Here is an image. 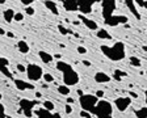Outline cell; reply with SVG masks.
I'll use <instances>...</instances> for the list:
<instances>
[{"label":"cell","instance_id":"obj_1","mask_svg":"<svg viewBox=\"0 0 147 118\" xmlns=\"http://www.w3.org/2000/svg\"><path fill=\"white\" fill-rule=\"evenodd\" d=\"M101 51L105 54V57L109 58L110 61H122L126 55L125 45L122 42H116L113 46L101 45Z\"/></svg>","mask_w":147,"mask_h":118},{"label":"cell","instance_id":"obj_2","mask_svg":"<svg viewBox=\"0 0 147 118\" xmlns=\"http://www.w3.org/2000/svg\"><path fill=\"white\" fill-rule=\"evenodd\" d=\"M91 114H95L97 118H112L113 106L108 100H98L95 108L92 109Z\"/></svg>","mask_w":147,"mask_h":118},{"label":"cell","instance_id":"obj_3","mask_svg":"<svg viewBox=\"0 0 147 118\" xmlns=\"http://www.w3.org/2000/svg\"><path fill=\"white\" fill-rule=\"evenodd\" d=\"M98 98L95 96V94H83V96L79 97V102L80 106H82L83 110L86 112H92V109L95 108V105L97 104Z\"/></svg>","mask_w":147,"mask_h":118},{"label":"cell","instance_id":"obj_4","mask_svg":"<svg viewBox=\"0 0 147 118\" xmlns=\"http://www.w3.org/2000/svg\"><path fill=\"white\" fill-rule=\"evenodd\" d=\"M26 75H28V79H29L30 82H38V80L43 76L42 67L36 64V63L28 64L26 66Z\"/></svg>","mask_w":147,"mask_h":118},{"label":"cell","instance_id":"obj_5","mask_svg":"<svg viewBox=\"0 0 147 118\" xmlns=\"http://www.w3.org/2000/svg\"><path fill=\"white\" fill-rule=\"evenodd\" d=\"M80 78H79V73L76 71L71 68L68 71H64L63 72V84L67 85V87H71V85H76L79 83Z\"/></svg>","mask_w":147,"mask_h":118},{"label":"cell","instance_id":"obj_6","mask_svg":"<svg viewBox=\"0 0 147 118\" xmlns=\"http://www.w3.org/2000/svg\"><path fill=\"white\" fill-rule=\"evenodd\" d=\"M101 5H102V17L104 20L112 17L116 11V0H101Z\"/></svg>","mask_w":147,"mask_h":118},{"label":"cell","instance_id":"obj_7","mask_svg":"<svg viewBox=\"0 0 147 118\" xmlns=\"http://www.w3.org/2000/svg\"><path fill=\"white\" fill-rule=\"evenodd\" d=\"M36 105H37L36 101L28 100V98H22V100L20 101V108H21V110L24 112V115L28 118H30L32 115H33V109Z\"/></svg>","mask_w":147,"mask_h":118},{"label":"cell","instance_id":"obj_8","mask_svg":"<svg viewBox=\"0 0 147 118\" xmlns=\"http://www.w3.org/2000/svg\"><path fill=\"white\" fill-rule=\"evenodd\" d=\"M101 0H78V4H79V11L84 15L87 13H91L92 12V7L95 3H98Z\"/></svg>","mask_w":147,"mask_h":118},{"label":"cell","instance_id":"obj_9","mask_svg":"<svg viewBox=\"0 0 147 118\" xmlns=\"http://www.w3.org/2000/svg\"><path fill=\"white\" fill-rule=\"evenodd\" d=\"M114 105H116L117 110H119V112H125V110H127V108L130 105H131V97H117L116 101H114Z\"/></svg>","mask_w":147,"mask_h":118},{"label":"cell","instance_id":"obj_10","mask_svg":"<svg viewBox=\"0 0 147 118\" xmlns=\"http://www.w3.org/2000/svg\"><path fill=\"white\" fill-rule=\"evenodd\" d=\"M105 24L109 25V26H117V25H121V24H126L129 21L126 16H121V15H117V16H112V17L107 18L104 20Z\"/></svg>","mask_w":147,"mask_h":118},{"label":"cell","instance_id":"obj_11","mask_svg":"<svg viewBox=\"0 0 147 118\" xmlns=\"http://www.w3.org/2000/svg\"><path fill=\"white\" fill-rule=\"evenodd\" d=\"M78 18H79V21H82L83 24L88 28L89 30H98V25L96 24V21H93V20H91V18H87L86 16L82 15V13L78 16Z\"/></svg>","mask_w":147,"mask_h":118},{"label":"cell","instance_id":"obj_12","mask_svg":"<svg viewBox=\"0 0 147 118\" xmlns=\"http://www.w3.org/2000/svg\"><path fill=\"white\" fill-rule=\"evenodd\" d=\"M36 114H37V117H38V118H62L59 113L49 112V110L43 109V108H41V109L37 110Z\"/></svg>","mask_w":147,"mask_h":118},{"label":"cell","instance_id":"obj_13","mask_svg":"<svg viewBox=\"0 0 147 118\" xmlns=\"http://www.w3.org/2000/svg\"><path fill=\"white\" fill-rule=\"evenodd\" d=\"M63 8L67 12H76V11H79L78 0H63Z\"/></svg>","mask_w":147,"mask_h":118},{"label":"cell","instance_id":"obj_14","mask_svg":"<svg viewBox=\"0 0 147 118\" xmlns=\"http://www.w3.org/2000/svg\"><path fill=\"white\" fill-rule=\"evenodd\" d=\"M15 85L20 91H26V89H34V85L30 83H26L21 79H15Z\"/></svg>","mask_w":147,"mask_h":118},{"label":"cell","instance_id":"obj_15","mask_svg":"<svg viewBox=\"0 0 147 118\" xmlns=\"http://www.w3.org/2000/svg\"><path fill=\"white\" fill-rule=\"evenodd\" d=\"M8 64H9V62L7 58L0 57V72L4 73L7 78H12V73L8 71Z\"/></svg>","mask_w":147,"mask_h":118},{"label":"cell","instance_id":"obj_16","mask_svg":"<svg viewBox=\"0 0 147 118\" xmlns=\"http://www.w3.org/2000/svg\"><path fill=\"white\" fill-rule=\"evenodd\" d=\"M123 1H125L126 7L129 8V11L133 13V16H134V17H137V20H141V15H139V12H138L134 0H123Z\"/></svg>","mask_w":147,"mask_h":118},{"label":"cell","instance_id":"obj_17","mask_svg":"<svg viewBox=\"0 0 147 118\" xmlns=\"http://www.w3.org/2000/svg\"><path fill=\"white\" fill-rule=\"evenodd\" d=\"M95 82L98 84H102V83H109L110 82V76L107 72H102V71H98L95 73Z\"/></svg>","mask_w":147,"mask_h":118},{"label":"cell","instance_id":"obj_18","mask_svg":"<svg viewBox=\"0 0 147 118\" xmlns=\"http://www.w3.org/2000/svg\"><path fill=\"white\" fill-rule=\"evenodd\" d=\"M43 4H45V7L49 9L53 15H55V16L59 15V9H58V5H57V3H55V1H53V0H45V1H43Z\"/></svg>","mask_w":147,"mask_h":118},{"label":"cell","instance_id":"obj_19","mask_svg":"<svg viewBox=\"0 0 147 118\" xmlns=\"http://www.w3.org/2000/svg\"><path fill=\"white\" fill-rule=\"evenodd\" d=\"M15 11H13V9H5V11H4V13H3V17H4V20H5L7 22H9V24H11V22L13 21V18H15Z\"/></svg>","mask_w":147,"mask_h":118},{"label":"cell","instance_id":"obj_20","mask_svg":"<svg viewBox=\"0 0 147 118\" xmlns=\"http://www.w3.org/2000/svg\"><path fill=\"white\" fill-rule=\"evenodd\" d=\"M38 55H40V59L43 63H50V62H53V58H54L51 54H49V53H46V51H42V50L38 53Z\"/></svg>","mask_w":147,"mask_h":118},{"label":"cell","instance_id":"obj_21","mask_svg":"<svg viewBox=\"0 0 147 118\" xmlns=\"http://www.w3.org/2000/svg\"><path fill=\"white\" fill-rule=\"evenodd\" d=\"M55 66H57V68H58L59 71H62V72L68 71V70H71V68H72V66H71V64H68L67 62H63V61H58Z\"/></svg>","mask_w":147,"mask_h":118},{"label":"cell","instance_id":"obj_22","mask_svg":"<svg viewBox=\"0 0 147 118\" xmlns=\"http://www.w3.org/2000/svg\"><path fill=\"white\" fill-rule=\"evenodd\" d=\"M96 36H97V38H100V39H108V41L112 39V36H110L109 32L105 30V29H98Z\"/></svg>","mask_w":147,"mask_h":118},{"label":"cell","instance_id":"obj_23","mask_svg":"<svg viewBox=\"0 0 147 118\" xmlns=\"http://www.w3.org/2000/svg\"><path fill=\"white\" fill-rule=\"evenodd\" d=\"M17 47H18V50H20L22 54H28V53H29V50H30V46L28 45L25 41H18V42H17Z\"/></svg>","mask_w":147,"mask_h":118},{"label":"cell","instance_id":"obj_24","mask_svg":"<svg viewBox=\"0 0 147 118\" xmlns=\"http://www.w3.org/2000/svg\"><path fill=\"white\" fill-rule=\"evenodd\" d=\"M135 115H137V118H147V106L135 110Z\"/></svg>","mask_w":147,"mask_h":118},{"label":"cell","instance_id":"obj_25","mask_svg":"<svg viewBox=\"0 0 147 118\" xmlns=\"http://www.w3.org/2000/svg\"><path fill=\"white\" fill-rule=\"evenodd\" d=\"M42 106H43V109H46V110H49V112H53V110H54V108H55L54 102H53V101H49V100H46V101H43Z\"/></svg>","mask_w":147,"mask_h":118},{"label":"cell","instance_id":"obj_26","mask_svg":"<svg viewBox=\"0 0 147 118\" xmlns=\"http://www.w3.org/2000/svg\"><path fill=\"white\" fill-rule=\"evenodd\" d=\"M58 92H59V93H61V94H63V96H68V94H70V88H68L67 87V85H59V87H58Z\"/></svg>","mask_w":147,"mask_h":118},{"label":"cell","instance_id":"obj_27","mask_svg":"<svg viewBox=\"0 0 147 118\" xmlns=\"http://www.w3.org/2000/svg\"><path fill=\"white\" fill-rule=\"evenodd\" d=\"M129 61H130V64L134 67H141V59H138L137 57H130L129 58Z\"/></svg>","mask_w":147,"mask_h":118},{"label":"cell","instance_id":"obj_28","mask_svg":"<svg viewBox=\"0 0 147 118\" xmlns=\"http://www.w3.org/2000/svg\"><path fill=\"white\" fill-rule=\"evenodd\" d=\"M24 20V13L18 12V13H15V18H13V21H17V22H21Z\"/></svg>","mask_w":147,"mask_h":118},{"label":"cell","instance_id":"obj_29","mask_svg":"<svg viewBox=\"0 0 147 118\" xmlns=\"http://www.w3.org/2000/svg\"><path fill=\"white\" fill-rule=\"evenodd\" d=\"M122 76H127L126 75V72H122V71H114V78L117 79V80H121L122 79Z\"/></svg>","mask_w":147,"mask_h":118},{"label":"cell","instance_id":"obj_30","mask_svg":"<svg viewBox=\"0 0 147 118\" xmlns=\"http://www.w3.org/2000/svg\"><path fill=\"white\" fill-rule=\"evenodd\" d=\"M58 30H59V33L63 34V36H67V34H68V30L62 24H58Z\"/></svg>","mask_w":147,"mask_h":118},{"label":"cell","instance_id":"obj_31","mask_svg":"<svg viewBox=\"0 0 147 118\" xmlns=\"http://www.w3.org/2000/svg\"><path fill=\"white\" fill-rule=\"evenodd\" d=\"M43 80H45L46 83H51V82H54V78H53L50 73H43Z\"/></svg>","mask_w":147,"mask_h":118},{"label":"cell","instance_id":"obj_32","mask_svg":"<svg viewBox=\"0 0 147 118\" xmlns=\"http://www.w3.org/2000/svg\"><path fill=\"white\" fill-rule=\"evenodd\" d=\"M25 12H26L29 16H33L34 12H36V9H34L32 5H29V7H26V8H25Z\"/></svg>","mask_w":147,"mask_h":118},{"label":"cell","instance_id":"obj_33","mask_svg":"<svg viewBox=\"0 0 147 118\" xmlns=\"http://www.w3.org/2000/svg\"><path fill=\"white\" fill-rule=\"evenodd\" d=\"M76 51L79 53V54H82V55H84V54H87V49L84 47V46H78V49H76Z\"/></svg>","mask_w":147,"mask_h":118},{"label":"cell","instance_id":"obj_34","mask_svg":"<svg viewBox=\"0 0 147 118\" xmlns=\"http://www.w3.org/2000/svg\"><path fill=\"white\" fill-rule=\"evenodd\" d=\"M0 118H7L5 108H4V105H1V104H0Z\"/></svg>","mask_w":147,"mask_h":118},{"label":"cell","instance_id":"obj_35","mask_svg":"<svg viewBox=\"0 0 147 118\" xmlns=\"http://www.w3.org/2000/svg\"><path fill=\"white\" fill-rule=\"evenodd\" d=\"M80 117H84V118H92V114L89 112H86V110H82L80 112Z\"/></svg>","mask_w":147,"mask_h":118},{"label":"cell","instance_id":"obj_36","mask_svg":"<svg viewBox=\"0 0 147 118\" xmlns=\"http://www.w3.org/2000/svg\"><path fill=\"white\" fill-rule=\"evenodd\" d=\"M34 1H38V0H21V3L24 4L25 7L32 5V3H34Z\"/></svg>","mask_w":147,"mask_h":118},{"label":"cell","instance_id":"obj_37","mask_svg":"<svg viewBox=\"0 0 147 118\" xmlns=\"http://www.w3.org/2000/svg\"><path fill=\"white\" fill-rule=\"evenodd\" d=\"M72 106H71L70 105V104H67V105H66V106H64V112H66V113H67V114H71V113H72Z\"/></svg>","mask_w":147,"mask_h":118},{"label":"cell","instance_id":"obj_38","mask_svg":"<svg viewBox=\"0 0 147 118\" xmlns=\"http://www.w3.org/2000/svg\"><path fill=\"white\" fill-rule=\"evenodd\" d=\"M17 71L18 72H26V67L22 64H17Z\"/></svg>","mask_w":147,"mask_h":118},{"label":"cell","instance_id":"obj_39","mask_svg":"<svg viewBox=\"0 0 147 118\" xmlns=\"http://www.w3.org/2000/svg\"><path fill=\"white\" fill-rule=\"evenodd\" d=\"M104 94H105V92H104V91H101V89H100V91H97V92L95 93V96L97 97V98H100V97H104Z\"/></svg>","mask_w":147,"mask_h":118},{"label":"cell","instance_id":"obj_40","mask_svg":"<svg viewBox=\"0 0 147 118\" xmlns=\"http://www.w3.org/2000/svg\"><path fill=\"white\" fill-rule=\"evenodd\" d=\"M134 3H135V5H138V7H143L144 0H134Z\"/></svg>","mask_w":147,"mask_h":118},{"label":"cell","instance_id":"obj_41","mask_svg":"<svg viewBox=\"0 0 147 118\" xmlns=\"http://www.w3.org/2000/svg\"><path fill=\"white\" fill-rule=\"evenodd\" d=\"M5 36H8L9 38H15V34H13L12 32H7V33H5Z\"/></svg>","mask_w":147,"mask_h":118},{"label":"cell","instance_id":"obj_42","mask_svg":"<svg viewBox=\"0 0 147 118\" xmlns=\"http://www.w3.org/2000/svg\"><path fill=\"white\" fill-rule=\"evenodd\" d=\"M129 94H130V96H131V97H134V98H137V97H138V93H135V92H129Z\"/></svg>","mask_w":147,"mask_h":118},{"label":"cell","instance_id":"obj_43","mask_svg":"<svg viewBox=\"0 0 147 118\" xmlns=\"http://www.w3.org/2000/svg\"><path fill=\"white\" fill-rule=\"evenodd\" d=\"M5 33H7V32L4 30L3 28H0V36H5Z\"/></svg>","mask_w":147,"mask_h":118},{"label":"cell","instance_id":"obj_44","mask_svg":"<svg viewBox=\"0 0 147 118\" xmlns=\"http://www.w3.org/2000/svg\"><path fill=\"white\" fill-rule=\"evenodd\" d=\"M83 64H84V66H87V67H89V66H91V62H88V61H83Z\"/></svg>","mask_w":147,"mask_h":118},{"label":"cell","instance_id":"obj_45","mask_svg":"<svg viewBox=\"0 0 147 118\" xmlns=\"http://www.w3.org/2000/svg\"><path fill=\"white\" fill-rule=\"evenodd\" d=\"M53 57H54V58H57V59H59V61H61V54H54V55H53Z\"/></svg>","mask_w":147,"mask_h":118},{"label":"cell","instance_id":"obj_46","mask_svg":"<svg viewBox=\"0 0 147 118\" xmlns=\"http://www.w3.org/2000/svg\"><path fill=\"white\" fill-rule=\"evenodd\" d=\"M78 94H79V96H83V94H84V93H83V91H82V89H78Z\"/></svg>","mask_w":147,"mask_h":118},{"label":"cell","instance_id":"obj_47","mask_svg":"<svg viewBox=\"0 0 147 118\" xmlns=\"http://www.w3.org/2000/svg\"><path fill=\"white\" fill-rule=\"evenodd\" d=\"M67 102L68 104H72L74 102V98H67Z\"/></svg>","mask_w":147,"mask_h":118},{"label":"cell","instance_id":"obj_48","mask_svg":"<svg viewBox=\"0 0 147 118\" xmlns=\"http://www.w3.org/2000/svg\"><path fill=\"white\" fill-rule=\"evenodd\" d=\"M74 25H80V21H79V20H76V21H74Z\"/></svg>","mask_w":147,"mask_h":118},{"label":"cell","instance_id":"obj_49","mask_svg":"<svg viewBox=\"0 0 147 118\" xmlns=\"http://www.w3.org/2000/svg\"><path fill=\"white\" fill-rule=\"evenodd\" d=\"M143 8H146V9H147V1H146V0H144V4H143Z\"/></svg>","mask_w":147,"mask_h":118},{"label":"cell","instance_id":"obj_50","mask_svg":"<svg viewBox=\"0 0 147 118\" xmlns=\"http://www.w3.org/2000/svg\"><path fill=\"white\" fill-rule=\"evenodd\" d=\"M142 49H143V51H147V46H143Z\"/></svg>","mask_w":147,"mask_h":118},{"label":"cell","instance_id":"obj_51","mask_svg":"<svg viewBox=\"0 0 147 118\" xmlns=\"http://www.w3.org/2000/svg\"><path fill=\"white\" fill-rule=\"evenodd\" d=\"M5 3V0H0V4H4Z\"/></svg>","mask_w":147,"mask_h":118},{"label":"cell","instance_id":"obj_52","mask_svg":"<svg viewBox=\"0 0 147 118\" xmlns=\"http://www.w3.org/2000/svg\"><path fill=\"white\" fill-rule=\"evenodd\" d=\"M144 94H146V104H147V91H146V93Z\"/></svg>","mask_w":147,"mask_h":118},{"label":"cell","instance_id":"obj_53","mask_svg":"<svg viewBox=\"0 0 147 118\" xmlns=\"http://www.w3.org/2000/svg\"><path fill=\"white\" fill-rule=\"evenodd\" d=\"M1 98H3V94H1V93H0V100H1Z\"/></svg>","mask_w":147,"mask_h":118},{"label":"cell","instance_id":"obj_54","mask_svg":"<svg viewBox=\"0 0 147 118\" xmlns=\"http://www.w3.org/2000/svg\"><path fill=\"white\" fill-rule=\"evenodd\" d=\"M146 75H147V71H146Z\"/></svg>","mask_w":147,"mask_h":118}]
</instances>
